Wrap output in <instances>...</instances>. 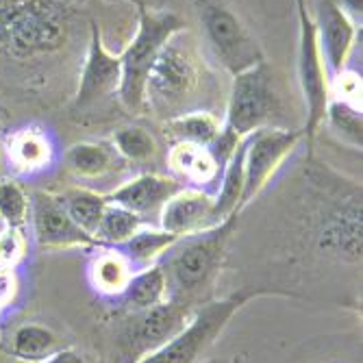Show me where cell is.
Returning a JSON list of instances; mask_svg holds the SVG:
<instances>
[{"mask_svg": "<svg viewBox=\"0 0 363 363\" xmlns=\"http://www.w3.org/2000/svg\"><path fill=\"white\" fill-rule=\"evenodd\" d=\"M189 315L191 309L170 301L144 311H133V315L124 322L116 344L120 363H138L166 346L187 324Z\"/></svg>", "mask_w": 363, "mask_h": 363, "instance_id": "ba28073f", "label": "cell"}, {"mask_svg": "<svg viewBox=\"0 0 363 363\" xmlns=\"http://www.w3.org/2000/svg\"><path fill=\"white\" fill-rule=\"evenodd\" d=\"M7 163L18 177H35L46 172L55 161V142L48 130L24 126L7 140Z\"/></svg>", "mask_w": 363, "mask_h": 363, "instance_id": "e0dca14e", "label": "cell"}, {"mask_svg": "<svg viewBox=\"0 0 363 363\" xmlns=\"http://www.w3.org/2000/svg\"><path fill=\"white\" fill-rule=\"evenodd\" d=\"M57 350H61L59 337L42 324H22L11 337V354L18 361L42 363Z\"/></svg>", "mask_w": 363, "mask_h": 363, "instance_id": "cb8c5ba5", "label": "cell"}, {"mask_svg": "<svg viewBox=\"0 0 363 363\" xmlns=\"http://www.w3.org/2000/svg\"><path fill=\"white\" fill-rule=\"evenodd\" d=\"M113 148L122 159L146 161L157 152V142L142 126H126L113 135Z\"/></svg>", "mask_w": 363, "mask_h": 363, "instance_id": "f1b7e54d", "label": "cell"}, {"mask_svg": "<svg viewBox=\"0 0 363 363\" xmlns=\"http://www.w3.org/2000/svg\"><path fill=\"white\" fill-rule=\"evenodd\" d=\"M324 120L333 126V130H335V133L344 142L352 144L354 148H361V144H363L361 109L350 107V105L340 103V101H328V105H326V118Z\"/></svg>", "mask_w": 363, "mask_h": 363, "instance_id": "83f0119b", "label": "cell"}, {"mask_svg": "<svg viewBox=\"0 0 363 363\" xmlns=\"http://www.w3.org/2000/svg\"><path fill=\"white\" fill-rule=\"evenodd\" d=\"M185 28L183 20L172 11H157L140 5V24L135 38L120 55L122 65V81L118 96L122 105L133 111L135 116L148 109L146 105V79L150 65L159 50L163 48L172 35Z\"/></svg>", "mask_w": 363, "mask_h": 363, "instance_id": "3957f363", "label": "cell"}, {"mask_svg": "<svg viewBox=\"0 0 363 363\" xmlns=\"http://www.w3.org/2000/svg\"><path fill=\"white\" fill-rule=\"evenodd\" d=\"M0 220L18 228L28 222V196L16 181H0Z\"/></svg>", "mask_w": 363, "mask_h": 363, "instance_id": "f546056e", "label": "cell"}, {"mask_svg": "<svg viewBox=\"0 0 363 363\" xmlns=\"http://www.w3.org/2000/svg\"><path fill=\"white\" fill-rule=\"evenodd\" d=\"M179 240L181 238L168 233L163 228H140L133 238L126 240L118 248L126 255V259L135 270H144L148 266H155Z\"/></svg>", "mask_w": 363, "mask_h": 363, "instance_id": "7402d4cb", "label": "cell"}, {"mask_svg": "<svg viewBox=\"0 0 363 363\" xmlns=\"http://www.w3.org/2000/svg\"><path fill=\"white\" fill-rule=\"evenodd\" d=\"M303 130H285L263 126L255 133L246 135V150H244V194H242V209L255 201L266 187L285 159L294 152L303 140Z\"/></svg>", "mask_w": 363, "mask_h": 363, "instance_id": "30bf717a", "label": "cell"}, {"mask_svg": "<svg viewBox=\"0 0 363 363\" xmlns=\"http://www.w3.org/2000/svg\"><path fill=\"white\" fill-rule=\"evenodd\" d=\"M42 363H87L85 361V357L83 354H79L77 350H72V348H61V350H57L55 354H50L46 361H42Z\"/></svg>", "mask_w": 363, "mask_h": 363, "instance_id": "d6a6232c", "label": "cell"}, {"mask_svg": "<svg viewBox=\"0 0 363 363\" xmlns=\"http://www.w3.org/2000/svg\"><path fill=\"white\" fill-rule=\"evenodd\" d=\"M122 81V65H120V55H111L105 48L101 28L96 22H91V40L85 57V65L81 72V83L74 96L72 109L85 111L105 101L107 96L116 94L120 89Z\"/></svg>", "mask_w": 363, "mask_h": 363, "instance_id": "4fadbf2b", "label": "cell"}, {"mask_svg": "<svg viewBox=\"0 0 363 363\" xmlns=\"http://www.w3.org/2000/svg\"><path fill=\"white\" fill-rule=\"evenodd\" d=\"M183 187H187V185H183L177 179L159 177V174H142V177H135L133 181L120 185L107 198L111 203L133 211L146 220V216L159 213L161 207Z\"/></svg>", "mask_w": 363, "mask_h": 363, "instance_id": "2e32d148", "label": "cell"}, {"mask_svg": "<svg viewBox=\"0 0 363 363\" xmlns=\"http://www.w3.org/2000/svg\"><path fill=\"white\" fill-rule=\"evenodd\" d=\"M318 240L322 250H331L344 259H361V189L350 194L331 191L320 196Z\"/></svg>", "mask_w": 363, "mask_h": 363, "instance_id": "8fae6325", "label": "cell"}, {"mask_svg": "<svg viewBox=\"0 0 363 363\" xmlns=\"http://www.w3.org/2000/svg\"><path fill=\"white\" fill-rule=\"evenodd\" d=\"M11 363H26V361H18V359H16V361H11Z\"/></svg>", "mask_w": 363, "mask_h": 363, "instance_id": "8d00e7d4", "label": "cell"}, {"mask_svg": "<svg viewBox=\"0 0 363 363\" xmlns=\"http://www.w3.org/2000/svg\"><path fill=\"white\" fill-rule=\"evenodd\" d=\"M144 218H140L138 213L128 211L116 203L109 201L103 220L98 224L94 240L98 244H107V246H122L126 240H130L140 228H144Z\"/></svg>", "mask_w": 363, "mask_h": 363, "instance_id": "4316f807", "label": "cell"}, {"mask_svg": "<svg viewBox=\"0 0 363 363\" xmlns=\"http://www.w3.org/2000/svg\"><path fill=\"white\" fill-rule=\"evenodd\" d=\"M59 198L65 211L70 213V218L85 230V233L94 238L98 224L103 220V213L109 205V198L96 194L91 189H81V187L63 191L59 194Z\"/></svg>", "mask_w": 363, "mask_h": 363, "instance_id": "484cf974", "label": "cell"}, {"mask_svg": "<svg viewBox=\"0 0 363 363\" xmlns=\"http://www.w3.org/2000/svg\"><path fill=\"white\" fill-rule=\"evenodd\" d=\"M168 168L187 187L203 189L222 177L218 161L213 159L209 146H198L189 142H174L168 152Z\"/></svg>", "mask_w": 363, "mask_h": 363, "instance_id": "ac0fdd59", "label": "cell"}, {"mask_svg": "<svg viewBox=\"0 0 363 363\" xmlns=\"http://www.w3.org/2000/svg\"><path fill=\"white\" fill-rule=\"evenodd\" d=\"M126 309L130 311H144L166 301V277L159 263L138 270L130 277L124 294L120 296Z\"/></svg>", "mask_w": 363, "mask_h": 363, "instance_id": "603a6c76", "label": "cell"}, {"mask_svg": "<svg viewBox=\"0 0 363 363\" xmlns=\"http://www.w3.org/2000/svg\"><path fill=\"white\" fill-rule=\"evenodd\" d=\"M244 150L246 138L238 144L233 157L226 163L220 177V189L213 196V222L220 224L233 213H242V194H244Z\"/></svg>", "mask_w": 363, "mask_h": 363, "instance_id": "44dd1931", "label": "cell"}, {"mask_svg": "<svg viewBox=\"0 0 363 363\" xmlns=\"http://www.w3.org/2000/svg\"><path fill=\"white\" fill-rule=\"evenodd\" d=\"M135 272L138 270L118 246L101 248L89 263V283L101 296L120 298Z\"/></svg>", "mask_w": 363, "mask_h": 363, "instance_id": "d6986e66", "label": "cell"}, {"mask_svg": "<svg viewBox=\"0 0 363 363\" xmlns=\"http://www.w3.org/2000/svg\"><path fill=\"white\" fill-rule=\"evenodd\" d=\"M240 213L228 216L220 224L181 238L161 257L166 277V301L196 309L211 301L216 281L222 270L226 242L233 233Z\"/></svg>", "mask_w": 363, "mask_h": 363, "instance_id": "6da1fadb", "label": "cell"}, {"mask_svg": "<svg viewBox=\"0 0 363 363\" xmlns=\"http://www.w3.org/2000/svg\"><path fill=\"white\" fill-rule=\"evenodd\" d=\"M26 255V238L24 228L5 226L0 233V268L9 270L24 259Z\"/></svg>", "mask_w": 363, "mask_h": 363, "instance_id": "1f68e13d", "label": "cell"}, {"mask_svg": "<svg viewBox=\"0 0 363 363\" xmlns=\"http://www.w3.org/2000/svg\"><path fill=\"white\" fill-rule=\"evenodd\" d=\"M313 22L326 70L331 72V77H335L337 72L346 70L348 57L354 48L357 24H352V20L333 0H320L318 18Z\"/></svg>", "mask_w": 363, "mask_h": 363, "instance_id": "5bb4252c", "label": "cell"}, {"mask_svg": "<svg viewBox=\"0 0 363 363\" xmlns=\"http://www.w3.org/2000/svg\"><path fill=\"white\" fill-rule=\"evenodd\" d=\"M222 128V122L218 116L209 111H191V113H179L168 120L166 133L174 142H189L198 146H211Z\"/></svg>", "mask_w": 363, "mask_h": 363, "instance_id": "d4e9b609", "label": "cell"}, {"mask_svg": "<svg viewBox=\"0 0 363 363\" xmlns=\"http://www.w3.org/2000/svg\"><path fill=\"white\" fill-rule=\"evenodd\" d=\"M5 226H7V224H5L3 220H0V233H3V228H5Z\"/></svg>", "mask_w": 363, "mask_h": 363, "instance_id": "d590c367", "label": "cell"}, {"mask_svg": "<svg viewBox=\"0 0 363 363\" xmlns=\"http://www.w3.org/2000/svg\"><path fill=\"white\" fill-rule=\"evenodd\" d=\"M213 363H240V359H238V357H233V359H224V361H213Z\"/></svg>", "mask_w": 363, "mask_h": 363, "instance_id": "e575fe53", "label": "cell"}, {"mask_svg": "<svg viewBox=\"0 0 363 363\" xmlns=\"http://www.w3.org/2000/svg\"><path fill=\"white\" fill-rule=\"evenodd\" d=\"M196 9L207 42L230 74L235 77L263 63L261 46L224 0H196Z\"/></svg>", "mask_w": 363, "mask_h": 363, "instance_id": "8992f818", "label": "cell"}, {"mask_svg": "<svg viewBox=\"0 0 363 363\" xmlns=\"http://www.w3.org/2000/svg\"><path fill=\"white\" fill-rule=\"evenodd\" d=\"M333 3L352 20V24L361 26V5H363V0H333Z\"/></svg>", "mask_w": 363, "mask_h": 363, "instance_id": "836d02e7", "label": "cell"}, {"mask_svg": "<svg viewBox=\"0 0 363 363\" xmlns=\"http://www.w3.org/2000/svg\"><path fill=\"white\" fill-rule=\"evenodd\" d=\"M198 81H201V70H198L191 40L181 30L163 44L150 65L146 79L148 109L174 113L185 105L187 98H191Z\"/></svg>", "mask_w": 363, "mask_h": 363, "instance_id": "5b68a950", "label": "cell"}, {"mask_svg": "<svg viewBox=\"0 0 363 363\" xmlns=\"http://www.w3.org/2000/svg\"><path fill=\"white\" fill-rule=\"evenodd\" d=\"M281 294L277 289H263V287H246L238 294H230L222 301H209L201 307H196L181 331L159 350L144 357L138 363H196L209 346L220 337L226 324L246 303L261 296H274Z\"/></svg>", "mask_w": 363, "mask_h": 363, "instance_id": "277c9868", "label": "cell"}, {"mask_svg": "<svg viewBox=\"0 0 363 363\" xmlns=\"http://www.w3.org/2000/svg\"><path fill=\"white\" fill-rule=\"evenodd\" d=\"M361 74L352 70H342L328 81V101H340L350 107L361 109Z\"/></svg>", "mask_w": 363, "mask_h": 363, "instance_id": "4dcf8cb0", "label": "cell"}, {"mask_svg": "<svg viewBox=\"0 0 363 363\" xmlns=\"http://www.w3.org/2000/svg\"><path fill=\"white\" fill-rule=\"evenodd\" d=\"M216 226L213 196L198 187H183L159 211V228L177 238Z\"/></svg>", "mask_w": 363, "mask_h": 363, "instance_id": "9a60e30c", "label": "cell"}, {"mask_svg": "<svg viewBox=\"0 0 363 363\" xmlns=\"http://www.w3.org/2000/svg\"><path fill=\"white\" fill-rule=\"evenodd\" d=\"M298 9V79L307 107V122L303 135L307 138L309 148L318 135V128L326 118L328 105V70L320 50L315 22L307 11V0H296Z\"/></svg>", "mask_w": 363, "mask_h": 363, "instance_id": "52a82bcc", "label": "cell"}, {"mask_svg": "<svg viewBox=\"0 0 363 363\" xmlns=\"http://www.w3.org/2000/svg\"><path fill=\"white\" fill-rule=\"evenodd\" d=\"M28 222L33 238L44 250L91 248L98 244L70 218L57 194L33 191L28 196Z\"/></svg>", "mask_w": 363, "mask_h": 363, "instance_id": "7c38bea8", "label": "cell"}, {"mask_svg": "<svg viewBox=\"0 0 363 363\" xmlns=\"http://www.w3.org/2000/svg\"><path fill=\"white\" fill-rule=\"evenodd\" d=\"M277 96L270 85L266 63H259L255 68L240 72L233 77L226 107V126L238 138H246L263 128L270 118L277 113Z\"/></svg>", "mask_w": 363, "mask_h": 363, "instance_id": "9c48e42d", "label": "cell"}, {"mask_svg": "<svg viewBox=\"0 0 363 363\" xmlns=\"http://www.w3.org/2000/svg\"><path fill=\"white\" fill-rule=\"evenodd\" d=\"M70 18L65 0H0V57L30 59L59 50Z\"/></svg>", "mask_w": 363, "mask_h": 363, "instance_id": "7a4b0ae2", "label": "cell"}, {"mask_svg": "<svg viewBox=\"0 0 363 363\" xmlns=\"http://www.w3.org/2000/svg\"><path fill=\"white\" fill-rule=\"evenodd\" d=\"M122 157L113 144L105 142H81L65 152V168L77 179H101L120 166Z\"/></svg>", "mask_w": 363, "mask_h": 363, "instance_id": "ffe728a7", "label": "cell"}]
</instances>
